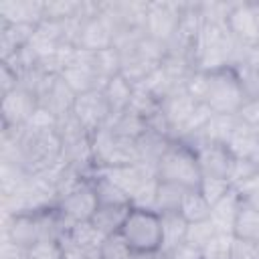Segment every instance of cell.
Listing matches in <instances>:
<instances>
[{
    "mask_svg": "<svg viewBox=\"0 0 259 259\" xmlns=\"http://www.w3.org/2000/svg\"><path fill=\"white\" fill-rule=\"evenodd\" d=\"M61 239L79 247V249H83V251H87V253H97L105 237L95 229V225L91 221H83V223L71 225L69 231Z\"/></svg>",
    "mask_w": 259,
    "mask_h": 259,
    "instance_id": "13",
    "label": "cell"
},
{
    "mask_svg": "<svg viewBox=\"0 0 259 259\" xmlns=\"http://www.w3.org/2000/svg\"><path fill=\"white\" fill-rule=\"evenodd\" d=\"M245 101L247 95L233 67L208 73V85L202 103H206L212 109V113L237 115Z\"/></svg>",
    "mask_w": 259,
    "mask_h": 259,
    "instance_id": "2",
    "label": "cell"
},
{
    "mask_svg": "<svg viewBox=\"0 0 259 259\" xmlns=\"http://www.w3.org/2000/svg\"><path fill=\"white\" fill-rule=\"evenodd\" d=\"M259 174V166L251 160V158H235L231 172H229V182L233 184V188H237L239 184L247 182L249 178Z\"/></svg>",
    "mask_w": 259,
    "mask_h": 259,
    "instance_id": "26",
    "label": "cell"
},
{
    "mask_svg": "<svg viewBox=\"0 0 259 259\" xmlns=\"http://www.w3.org/2000/svg\"><path fill=\"white\" fill-rule=\"evenodd\" d=\"M89 178L93 182L99 204H132L130 196L117 184H113L109 178H105L101 174H95V172H89Z\"/></svg>",
    "mask_w": 259,
    "mask_h": 259,
    "instance_id": "19",
    "label": "cell"
},
{
    "mask_svg": "<svg viewBox=\"0 0 259 259\" xmlns=\"http://www.w3.org/2000/svg\"><path fill=\"white\" fill-rule=\"evenodd\" d=\"M188 188H182L172 182H162L158 180V192H156V212H178L182 196Z\"/></svg>",
    "mask_w": 259,
    "mask_h": 259,
    "instance_id": "20",
    "label": "cell"
},
{
    "mask_svg": "<svg viewBox=\"0 0 259 259\" xmlns=\"http://www.w3.org/2000/svg\"><path fill=\"white\" fill-rule=\"evenodd\" d=\"M38 107V99L26 87H16L14 91L2 95V119L4 130L24 127L34 109Z\"/></svg>",
    "mask_w": 259,
    "mask_h": 259,
    "instance_id": "7",
    "label": "cell"
},
{
    "mask_svg": "<svg viewBox=\"0 0 259 259\" xmlns=\"http://www.w3.org/2000/svg\"><path fill=\"white\" fill-rule=\"evenodd\" d=\"M103 95L111 107V113H121L125 109H130L132 97H134V83L127 81L121 73L111 77L105 85H103Z\"/></svg>",
    "mask_w": 259,
    "mask_h": 259,
    "instance_id": "14",
    "label": "cell"
},
{
    "mask_svg": "<svg viewBox=\"0 0 259 259\" xmlns=\"http://www.w3.org/2000/svg\"><path fill=\"white\" fill-rule=\"evenodd\" d=\"M217 229L210 223V219L206 221H198V223H188L186 227V235H184V243L196 251H202L204 245L214 237Z\"/></svg>",
    "mask_w": 259,
    "mask_h": 259,
    "instance_id": "21",
    "label": "cell"
},
{
    "mask_svg": "<svg viewBox=\"0 0 259 259\" xmlns=\"http://www.w3.org/2000/svg\"><path fill=\"white\" fill-rule=\"evenodd\" d=\"M57 210L63 214V219L69 225L75 223H83V221H91V217L95 214L99 200L93 188V182L89 176H85L73 190H69L67 194H63L57 200Z\"/></svg>",
    "mask_w": 259,
    "mask_h": 259,
    "instance_id": "4",
    "label": "cell"
},
{
    "mask_svg": "<svg viewBox=\"0 0 259 259\" xmlns=\"http://www.w3.org/2000/svg\"><path fill=\"white\" fill-rule=\"evenodd\" d=\"M162 217V249L172 253L176 247L184 243L188 223L180 217V212H164Z\"/></svg>",
    "mask_w": 259,
    "mask_h": 259,
    "instance_id": "18",
    "label": "cell"
},
{
    "mask_svg": "<svg viewBox=\"0 0 259 259\" xmlns=\"http://www.w3.org/2000/svg\"><path fill=\"white\" fill-rule=\"evenodd\" d=\"M233 235L237 239L259 243V208L257 206L241 200L235 223H233Z\"/></svg>",
    "mask_w": 259,
    "mask_h": 259,
    "instance_id": "16",
    "label": "cell"
},
{
    "mask_svg": "<svg viewBox=\"0 0 259 259\" xmlns=\"http://www.w3.org/2000/svg\"><path fill=\"white\" fill-rule=\"evenodd\" d=\"M198 190L202 192V196L208 200V204H217L221 198H225L231 190L233 184L229 182V178H217V176H202Z\"/></svg>",
    "mask_w": 259,
    "mask_h": 259,
    "instance_id": "24",
    "label": "cell"
},
{
    "mask_svg": "<svg viewBox=\"0 0 259 259\" xmlns=\"http://www.w3.org/2000/svg\"><path fill=\"white\" fill-rule=\"evenodd\" d=\"M156 178L162 182L178 184L182 188H198L202 172L196 160V152L188 144L172 140L156 166Z\"/></svg>",
    "mask_w": 259,
    "mask_h": 259,
    "instance_id": "1",
    "label": "cell"
},
{
    "mask_svg": "<svg viewBox=\"0 0 259 259\" xmlns=\"http://www.w3.org/2000/svg\"><path fill=\"white\" fill-rule=\"evenodd\" d=\"M2 22L8 24H40L45 20V2H2Z\"/></svg>",
    "mask_w": 259,
    "mask_h": 259,
    "instance_id": "10",
    "label": "cell"
},
{
    "mask_svg": "<svg viewBox=\"0 0 259 259\" xmlns=\"http://www.w3.org/2000/svg\"><path fill=\"white\" fill-rule=\"evenodd\" d=\"M132 259H170V255L164 249H156V251H138L132 255Z\"/></svg>",
    "mask_w": 259,
    "mask_h": 259,
    "instance_id": "29",
    "label": "cell"
},
{
    "mask_svg": "<svg viewBox=\"0 0 259 259\" xmlns=\"http://www.w3.org/2000/svg\"><path fill=\"white\" fill-rule=\"evenodd\" d=\"M188 4H174V2H154L148 8V16H146V26L144 32L156 40H162L166 45H170V40L174 38L182 12L186 10Z\"/></svg>",
    "mask_w": 259,
    "mask_h": 259,
    "instance_id": "6",
    "label": "cell"
},
{
    "mask_svg": "<svg viewBox=\"0 0 259 259\" xmlns=\"http://www.w3.org/2000/svg\"><path fill=\"white\" fill-rule=\"evenodd\" d=\"M229 148V152L235 158H253V154L259 148V132L253 125H247L239 119V123L235 125L231 138L225 144Z\"/></svg>",
    "mask_w": 259,
    "mask_h": 259,
    "instance_id": "12",
    "label": "cell"
},
{
    "mask_svg": "<svg viewBox=\"0 0 259 259\" xmlns=\"http://www.w3.org/2000/svg\"><path fill=\"white\" fill-rule=\"evenodd\" d=\"M237 117L247 123V125H253V127H259V97H249L243 107L239 109Z\"/></svg>",
    "mask_w": 259,
    "mask_h": 259,
    "instance_id": "28",
    "label": "cell"
},
{
    "mask_svg": "<svg viewBox=\"0 0 259 259\" xmlns=\"http://www.w3.org/2000/svg\"><path fill=\"white\" fill-rule=\"evenodd\" d=\"M71 113L93 136L107 125V121L111 117V107H109L101 89H91L87 93L75 95V103H73Z\"/></svg>",
    "mask_w": 259,
    "mask_h": 259,
    "instance_id": "5",
    "label": "cell"
},
{
    "mask_svg": "<svg viewBox=\"0 0 259 259\" xmlns=\"http://www.w3.org/2000/svg\"><path fill=\"white\" fill-rule=\"evenodd\" d=\"M239 204H241V196L237 194L235 188L225 198H221L217 204H212V208H210V223L214 225L217 233H233V223H235Z\"/></svg>",
    "mask_w": 259,
    "mask_h": 259,
    "instance_id": "15",
    "label": "cell"
},
{
    "mask_svg": "<svg viewBox=\"0 0 259 259\" xmlns=\"http://www.w3.org/2000/svg\"><path fill=\"white\" fill-rule=\"evenodd\" d=\"M235 237V235H233ZM231 259H259V243L237 239L233 241V253Z\"/></svg>",
    "mask_w": 259,
    "mask_h": 259,
    "instance_id": "27",
    "label": "cell"
},
{
    "mask_svg": "<svg viewBox=\"0 0 259 259\" xmlns=\"http://www.w3.org/2000/svg\"><path fill=\"white\" fill-rule=\"evenodd\" d=\"M119 235L125 239L134 253L162 249V217L156 210L132 206Z\"/></svg>",
    "mask_w": 259,
    "mask_h": 259,
    "instance_id": "3",
    "label": "cell"
},
{
    "mask_svg": "<svg viewBox=\"0 0 259 259\" xmlns=\"http://www.w3.org/2000/svg\"><path fill=\"white\" fill-rule=\"evenodd\" d=\"M26 259H65V251L61 241L40 239L26 251Z\"/></svg>",
    "mask_w": 259,
    "mask_h": 259,
    "instance_id": "25",
    "label": "cell"
},
{
    "mask_svg": "<svg viewBox=\"0 0 259 259\" xmlns=\"http://www.w3.org/2000/svg\"><path fill=\"white\" fill-rule=\"evenodd\" d=\"M210 208L212 206L208 204V200L202 196L198 188H188L182 196L178 212L186 223H198V221L210 219Z\"/></svg>",
    "mask_w": 259,
    "mask_h": 259,
    "instance_id": "17",
    "label": "cell"
},
{
    "mask_svg": "<svg viewBox=\"0 0 259 259\" xmlns=\"http://www.w3.org/2000/svg\"><path fill=\"white\" fill-rule=\"evenodd\" d=\"M130 210L132 204H99L95 214L91 217V223L103 237H109L121 231V225Z\"/></svg>",
    "mask_w": 259,
    "mask_h": 259,
    "instance_id": "11",
    "label": "cell"
},
{
    "mask_svg": "<svg viewBox=\"0 0 259 259\" xmlns=\"http://www.w3.org/2000/svg\"><path fill=\"white\" fill-rule=\"evenodd\" d=\"M132 255H134L132 247L125 243V239L119 233L105 237L97 251V259H132Z\"/></svg>",
    "mask_w": 259,
    "mask_h": 259,
    "instance_id": "23",
    "label": "cell"
},
{
    "mask_svg": "<svg viewBox=\"0 0 259 259\" xmlns=\"http://www.w3.org/2000/svg\"><path fill=\"white\" fill-rule=\"evenodd\" d=\"M24 259H26V255H24Z\"/></svg>",
    "mask_w": 259,
    "mask_h": 259,
    "instance_id": "31",
    "label": "cell"
},
{
    "mask_svg": "<svg viewBox=\"0 0 259 259\" xmlns=\"http://www.w3.org/2000/svg\"><path fill=\"white\" fill-rule=\"evenodd\" d=\"M233 241V233H214V237L200 251V259H231Z\"/></svg>",
    "mask_w": 259,
    "mask_h": 259,
    "instance_id": "22",
    "label": "cell"
},
{
    "mask_svg": "<svg viewBox=\"0 0 259 259\" xmlns=\"http://www.w3.org/2000/svg\"><path fill=\"white\" fill-rule=\"evenodd\" d=\"M198 101L192 99L184 89L182 91H174L172 95H168L162 101V113L172 130V138L176 140L178 132L182 130V125L188 121V117L192 115V111L196 109Z\"/></svg>",
    "mask_w": 259,
    "mask_h": 259,
    "instance_id": "9",
    "label": "cell"
},
{
    "mask_svg": "<svg viewBox=\"0 0 259 259\" xmlns=\"http://www.w3.org/2000/svg\"><path fill=\"white\" fill-rule=\"evenodd\" d=\"M257 132H259V127H257Z\"/></svg>",
    "mask_w": 259,
    "mask_h": 259,
    "instance_id": "30",
    "label": "cell"
},
{
    "mask_svg": "<svg viewBox=\"0 0 259 259\" xmlns=\"http://www.w3.org/2000/svg\"><path fill=\"white\" fill-rule=\"evenodd\" d=\"M196 160L200 166L202 176H217V178H229L231 166L235 156L229 152L225 144H214V142H204L194 148Z\"/></svg>",
    "mask_w": 259,
    "mask_h": 259,
    "instance_id": "8",
    "label": "cell"
}]
</instances>
